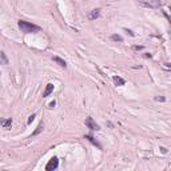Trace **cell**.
<instances>
[{
    "mask_svg": "<svg viewBox=\"0 0 171 171\" xmlns=\"http://www.w3.org/2000/svg\"><path fill=\"white\" fill-rule=\"evenodd\" d=\"M19 28L22 29V32L24 34H34V32H39L40 31V27L36 24H32L29 22H25V20H19L18 22Z\"/></svg>",
    "mask_w": 171,
    "mask_h": 171,
    "instance_id": "obj_1",
    "label": "cell"
},
{
    "mask_svg": "<svg viewBox=\"0 0 171 171\" xmlns=\"http://www.w3.org/2000/svg\"><path fill=\"white\" fill-rule=\"evenodd\" d=\"M140 6L142 7H146V8H160L162 7V1L160 0H150V1H140Z\"/></svg>",
    "mask_w": 171,
    "mask_h": 171,
    "instance_id": "obj_2",
    "label": "cell"
},
{
    "mask_svg": "<svg viewBox=\"0 0 171 171\" xmlns=\"http://www.w3.org/2000/svg\"><path fill=\"white\" fill-rule=\"evenodd\" d=\"M84 123H86V127L90 128L91 131H99L100 130V126L98 124V123L94 120L92 118H90V116H88V118H86V122H84Z\"/></svg>",
    "mask_w": 171,
    "mask_h": 171,
    "instance_id": "obj_3",
    "label": "cell"
},
{
    "mask_svg": "<svg viewBox=\"0 0 171 171\" xmlns=\"http://www.w3.org/2000/svg\"><path fill=\"white\" fill-rule=\"evenodd\" d=\"M58 167H59V159L56 158V156H53V158L50 159V162L47 163L46 170L47 171H53V170H56Z\"/></svg>",
    "mask_w": 171,
    "mask_h": 171,
    "instance_id": "obj_4",
    "label": "cell"
},
{
    "mask_svg": "<svg viewBox=\"0 0 171 171\" xmlns=\"http://www.w3.org/2000/svg\"><path fill=\"white\" fill-rule=\"evenodd\" d=\"M53 88H55V86H53L52 83H48L46 86V90H44V92H43V98H47V96H50L51 94L53 92Z\"/></svg>",
    "mask_w": 171,
    "mask_h": 171,
    "instance_id": "obj_5",
    "label": "cell"
},
{
    "mask_svg": "<svg viewBox=\"0 0 171 171\" xmlns=\"http://www.w3.org/2000/svg\"><path fill=\"white\" fill-rule=\"evenodd\" d=\"M86 139H87L88 142H91V143H92L94 146H95V147H98L99 150H102V148H103V147H102V144H100L99 142H98V140L92 136V135H86Z\"/></svg>",
    "mask_w": 171,
    "mask_h": 171,
    "instance_id": "obj_6",
    "label": "cell"
},
{
    "mask_svg": "<svg viewBox=\"0 0 171 171\" xmlns=\"http://www.w3.org/2000/svg\"><path fill=\"white\" fill-rule=\"evenodd\" d=\"M99 16H100V9L99 8L92 9V11L88 13V19H90V20H95V19H98Z\"/></svg>",
    "mask_w": 171,
    "mask_h": 171,
    "instance_id": "obj_7",
    "label": "cell"
},
{
    "mask_svg": "<svg viewBox=\"0 0 171 171\" xmlns=\"http://www.w3.org/2000/svg\"><path fill=\"white\" fill-rule=\"evenodd\" d=\"M0 124L3 126L4 128H9L11 124H12V119L11 118H7V119H1L0 118Z\"/></svg>",
    "mask_w": 171,
    "mask_h": 171,
    "instance_id": "obj_8",
    "label": "cell"
},
{
    "mask_svg": "<svg viewBox=\"0 0 171 171\" xmlns=\"http://www.w3.org/2000/svg\"><path fill=\"white\" fill-rule=\"evenodd\" d=\"M52 59H53V62L58 63V64H59L60 67H63V68H65V67H67V63H65V60H63L62 58H59V56H53Z\"/></svg>",
    "mask_w": 171,
    "mask_h": 171,
    "instance_id": "obj_9",
    "label": "cell"
},
{
    "mask_svg": "<svg viewBox=\"0 0 171 171\" xmlns=\"http://www.w3.org/2000/svg\"><path fill=\"white\" fill-rule=\"evenodd\" d=\"M112 80H114L115 86H124V84H126V80L123 78H120V76H114Z\"/></svg>",
    "mask_w": 171,
    "mask_h": 171,
    "instance_id": "obj_10",
    "label": "cell"
},
{
    "mask_svg": "<svg viewBox=\"0 0 171 171\" xmlns=\"http://www.w3.org/2000/svg\"><path fill=\"white\" fill-rule=\"evenodd\" d=\"M8 58H7L6 52H3V51H0V64H3V65H7L8 64Z\"/></svg>",
    "mask_w": 171,
    "mask_h": 171,
    "instance_id": "obj_11",
    "label": "cell"
},
{
    "mask_svg": "<svg viewBox=\"0 0 171 171\" xmlns=\"http://www.w3.org/2000/svg\"><path fill=\"white\" fill-rule=\"evenodd\" d=\"M43 128H44V124H43V123H40V124H39V126L36 127V130H35L34 132L31 134V138H32V136H36V135H39V134L41 132V131H43Z\"/></svg>",
    "mask_w": 171,
    "mask_h": 171,
    "instance_id": "obj_12",
    "label": "cell"
},
{
    "mask_svg": "<svg viewBox=\"0 0 171 171\" xmlns=\"http://www.w3.org/2000/svg\"><path fill=\"white\" fill-rule=\"evenodd\" d=\"M111 40L112 41H116V43H122V41H123V37L120 36V35H118V34H112L111 35Z\"/></svg>",
    "mask_w": 171,
    "mask_h": 171,
    "instance_id": "obj_13",
    "label": "cell"
},
{
    "mask_svg": "<svg viewBox=\"0 0 171 171\" xmlns=\"http://www.w3.org/2000/svg\"><path fill=\"white\" fill-rule=\"evenodd\" d=\"M35 118H36V114H32V115L28 116V120H27V124H31L32 122L35 120Z\"/></svg>",
    "mask_w": 171,
    "mask_h": 171,
    "instance_id": "obj_14",
    "label": "cell"
},
{
    "mask_svg": "<svg viewBox=\"0 0 171 171\" xmlns=\"http://www.w3.org/2000/svg\"><path fill=\"white\" fill-rule=\"evenodd\" d=\"M154 99H155L156 102H166V96H163V95H158V96H155Z\"/></svg>",
    "mask_w": 171,
    "mask_h": 171,
    "instance_id": "obj_15",
    "label": "cell"
},
{
    "mask_svg": "<svg viewBox=\"0 0 171 171\" xmlns=\"http://www.w3.org/2000/svg\"><path fill=\"white\" fill-rule=\"evenodd\" d=\"M124 31L127 32V34L130 35V36H135V34H134V32H132V31H131V29H128V28H124Z\"/></svg>",
    "mask_w": 171,
    "mask_h": 171,
    "instance_id": "obj_16",
    "label": "cell"
},
{
    "mask_svg": "<svg viewBox=\"0 0 171 171\" xmlns=\"http://www.w3.org/2000/svg\"><path fill=\"white\" fill-rule=\"evenodd\" d=\"M135 51H140V50H143V46H134L132 47Z\"/></svg>",
    "mask_w": 171,
    "mask_h": 171,
    "instance_id": "obj_17",
    "label": "cell"
},
{
    "mask_svg": "<svg viewBox=\"0 0 171 171\" xmlns=\"http://www.w3.org/2000/svg\"><path fill=\"white\" fill-rule=\"evenodd\" d=\"M55 106H56V102H55V100H52V102H51L50 104H48V107H50V108H53Z\"/></svg>",
    "mask_w": 171,
    "mask_h": 171,
    "instance_id": "obj_18",
    "label": "cell"
},
{
    "mask_svg": "<svg viewBox=\"0 0 171 171\" xmlns=\"http://www.w3.org/2000/svg\"><path fill=\"white\" fill-rule=\"evenodd\" d=\"M160 151H162V154H167L168 153V150L166 148V147H160Z\"/></svg>",
    "mask_w": 171,
    "mask_h": 171,
    "instance_id": "obj_19",
    "label": "cell"
},
{
    "mask_svg": "<svg viewBox=\"0 0 171 171\" xmlns=\"http://www.w3.org/2000/svg\"><path fill=\"white\" fill-rule=\"evenodd\" d=\"M144 58H147V59H151V58H153V55H151V53H144Z\"/></svg>",
    "mask_w": 171,
    "mask_h": 171,
    "instance_id": "obj_20",
    "label": "cell"
},
{
    "mask_svg": "<svg viewBox=\"0 0 171 171\" xmlns=\"http://www.w3.org/2000/svg\"><path fill=\"white\" fill-rule=\"evenodd\" d=\"M107 126H108V127H114V124H112L111 122H107Z\"/></svg>",
    "mask_w": 171,
    "mask_h": 171,
    "instance_id": "obj_21",
    "label": "cell"
}]
</instances>
